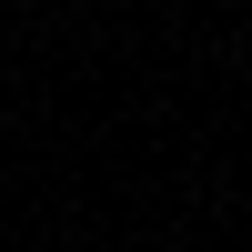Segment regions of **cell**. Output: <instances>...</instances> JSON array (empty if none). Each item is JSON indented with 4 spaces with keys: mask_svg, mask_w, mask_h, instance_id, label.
<instances>
[]
</instances>
